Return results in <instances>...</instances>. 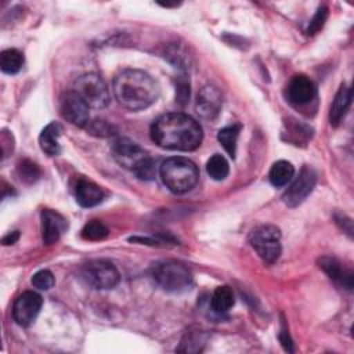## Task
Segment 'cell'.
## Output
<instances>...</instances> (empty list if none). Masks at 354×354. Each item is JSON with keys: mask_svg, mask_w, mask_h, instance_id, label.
Masks as SVG:
<instances>
[{"mask_svg": "<svg viewBox=\"0 0 354 354\" xmlns=\"http://www.w3.org/2000/svg\"><path fill=\"white\" fill-rule=\"evenodd\" d=\"M152 141L165 149L195 151L203 138L201 124L183 112L160 115L151 126Z\"/></svg>", "mask_w": 354, "mask_h": 354, "instance_id": "obj_1", "label": "cell"}, {"mask_svg": "<svg viewBox=\"0 0 354 354\" xmlns=\"http://www.w3.org/2000/svg\"><path fill=\"white\" fill-rule=\"evenodd\" d=\"M112 91L122 106L129 111H141L156 101L159 86L144 71L124 69L115 76Z\"/></svg>", "mask_w": 354, "mask_h": 354, "instance_id": "obj_2", "label": "cell"}, {"mask_svg": "<svg viewBox=\"0 0 354 354\" xmlns=\"http://www.w3.org/2000/svg\"><path fill=\"white\" fill-rule=\"evenodd\" d=\"M159 174L162 183L173 194H185L191 191L199 180L196 165L183 156L166 159L159 167Z\"/></svg>", "mask_w": 354, "mask_h": 354, "instance_id": "obj_3", "label": "cell"}, {"mask_svg": "<svg viewBox=\"0 0 354 354\" xmlns=\"http://www.w3.org/2000/svg\"><path fill=\"white\" fill-rule=\"evenodd\" d=\"M151 275L159 288L170 293L187 292L194 283L191 271L177 261H163L155 264Z\"/></svg>", "mask_w": 354, "mask_h": 354, "instance_id": "obj_4", "label": "cell"}, {"mask_svg": "<svg viewBox=\"0 0 354 354\" xmlns=\"http://www.w3.org/2000/svg\"><path fill=\"white\" fill-rule=\"evenodd\" d=\"M249 241L256 253L266 261L274 263L281 254V231L272 224H261L252 230Z\"/></svg>", "mask_w": 354, "mask_h": 354, "instance_id": "obj_5", "label": "cell"}, {"mask_svg": "<svg viewBox=\"0 0 354 354\" xmlns=\"http://www.w3.org/2000/svg\"><path fill=\"white\" fill-rule=\"evenodd\" d=\"M73 90L83 98V101L94 109L105 108L111 101L108 86L101 76L95 73H84L76 79Z\"/></svg>", "mask_w": 354, "mask_h": 354, "instance_id": "obj_6", "label": "cell"}, {"mask_svg": "<svg viewBox=\"0 0 354 354\" xmlns=\"http://www.w3.org/2000/svg\"><path fill=\"white\" fill-rule=\"evenodd\" d=\"M80 272L83 279L94 289H112L120 279L118 268L108 260H91L82 266Z\"/></svg>", "mask_w": 354, "mask_h": 354, "instance_id": "obj_7", "label": "cell"}, {"mask_svg": "<svg viewBox=\"0 0 354 354\" xmlns=\"http://www.w3.org/2000/svg\"><path fill=\"white\" fill-rule=\"evenodd\" d=\"M112 156L122 167L134 171L149 155L133 140L127 137H119L113 141Z\"/></svg>", "mask_w": 354, "mask_h": 354, "instance_id": "obj_8", "label": "cell"}, {"mask_svg": "<svg viewBox=\"0 0 354 354\" xmlns=\"http://www.w3.org/2000/svg\"><path fill=\"white\" fill-rule=\"evenodd\" d=\"M317 174L314 169H311L310 166H303L299 171V176L282 195V201L290 207L299 206L313 192Z\"/></svg>", "mask_w": 354, "mask_h": 354, "instance_id": "obj_9", "label": "cell"}, {"mask_svg": "<svg viewBox=\"0 0 354 354\" xmlns=\"http://www.w3.org/2000/svg\"><path fill=\"white\" fill-rule=\"evenodd\" d=\"M88 109L90 106L75 90L65 91L59 98L61 116L73 126L83 127L88 123Z\"/></svg>", "mask_w": 354, "mask_h": 354, "instance_id": "obj_10", "label": "cell"}, {"mask_svg": "<svg viewBox=\"0 0 354 354\" xmlns=\"http://www.w3.org/2000/svg\"><path fill=\"white\" fill-rule=\"evenodd\" d=\"M43 299L39 293L28 290L19 295L12 306V318L19 326H29L39 315Z\"/></svg>", "mask_w": 354, "mask_h": 354, "instance_id": "obj_11", "label": "cell"}, {"mask_svg": "<svg viewBox=\"0 0 354 354\" xmlns=\"http://www.w3.org/2000/svg\"><path fill=\"white\" fill-rule=\"evenodd\" d=\"M223 100L220 91L213 86H203L196 97V113L205 120H213L221 111Z\"/></svg>", "mask_w": 354, "mask_h": 354, "instance_id": "obj_12", "label": "cell"}, {"mask_svg": "<svg viewBox=\"0 0 354 354\" xmlns=\"http://www.w3.org/2000/svg\"><path fill=\"white\" fill-rule=\"evenodd\" d=\"M315 84L304 75L293 76L286 87V98L296 106L310 104L315 98Z\"/></svg>", "mask_w": 354, "mask_h": 354, "instance_id": "obj_13", "label": "cell"}, {"mask_svg": "<svg viewBox=\"0 0 354 354\" xmlns=\"http://www.w3.org/2000/svg\"><path fill=\"white\" fill-rule=\"evenodd\" d=\"M40 217H41V238L44 245L55 243L68 228L66 218L62 214L50 209H44Z\"/></svg>", "mask_w": 354, "mask_h": 354, "instance_id": "obj_14", "label": "cell"}, {"mask_svg": "<svg viewBox=\"0 0 354 354\" xmlns=\"http://www.w3.org/2000/svg\"><path fill=\"white\" fill-rule=\"evenodd\" d=\"M75 195L76 201L80 206L83 207H93L97 206L102 202L104 199V192L102 189L87 180H80L75 188Z\"/></svg>", "mask_w": 354, "mask_h": 354, "instance_id": "obj_15", "label": "cell"}, {"mask_svg": "<svg viewBox=\"0 0 354 354\" xmlns=\"http://www.w3.org/2000/svg\"><path fill=\"white\" fill-rule=\"evenodd\" d=\"M319 267L328 274V277L340 285L346 286L348 290L353 288V272L350 270H344L342 264L330 256H324L319 259Z\"/></svg>", "mask_w": 354, "mask_h": 354, "instance_id": "obj_16", "label": "cell"}, {"mask_svg": "<svg viewBox=\"0 0 354 354\" xmlns=\"http://www.w3.org/2000/svg\"><path fill=\"white\" fill-rule=\"evenodd\" d=\"M351 104V90L346 84H342L337 90L329 111V122L332 126H337L346 116Z\"/></svg>", "mask_w": 354, "mask_h": 354, "instance_id": "obj_17", "label": "cell"}, {"mask_svg": "<svg viewBox=\"0 0 354 354\" xmlns=\"http://www.w3.org/2000/svg\"><path fill=\"white\" fill-rule=\"evenodd\" d=\"M59 136H61V126L55 122L48 123L39 136V144L41 151L48 156L59 155L61 152V145L58 141Z\"/></svg>", "mask_w": 354, "mask_h": 354, "instance_id": "obj_18", "label": "cell"}, {"mask_svg": "<svg viewBox=\"0 0 354 354\" xmlns=\"http://www.w3.org/2000/svg\"><path fill=\"white\" fill-rule=\"evenodd\" d=\"M295 176V167L288 160H278L275 162L268 173L270 183L274 187H283L286 185Z\"/></svg>", "mask_w": 354, "mask_h": 354, "instance_id": "obj_19", "label": "cell"}, {"mask_svg": "<svg viewBox=\"0 0 354 354\" xmlns=\"http://www.w3.org/2000/svg\"><path fill=\"white\" fill-rule=\"evenodd\" d=\"M235 303L234 293L230 286H218L212 295L210 307L216 314L227 313Z\"/></svg>", "mask_w": 354, "mask_h": 354, "instance_id": "obj_20", "label": "cell"}, {"mask_svg": "<svg viewBox=\"0 0 354 354\" xmlns=\"http://www.w3.org/2000/svg\"><path fill=\"white\" fill-rule=\"evenodd\" d=\"M24 66V55L15 48H7L0 55V68L7 75L18 73Z\"/></svg>", "mask_w": 354, "mask_h": 354, "instance_id": "obj_21", "label": "cell"}, {"mask_svg": "<svg viewBox=\"0 0 354 354\" xmlns=\"http://www.w3.org/2000/svg\"><path fill=\"white\" fill-rule=\"evenodd\" d=\"M239 131H241L239 124H230L223 127L217 133L218 142L223 145V148L231 158H235V153H236V141H238Z\"/></svg>", "mask_w": 354, "mask_h": 354, "instance_id": "obj_22", "label": "cell"}, {"mask_svg": "<svg viewBox=\"0 0 354 354\" xmlns=\"http://www.w3.org/2000/svg\"><path fill=\"white\" fill-rule=\"evenodd\" d=\"M206 171L214 181L224 180L230 173L227 159L220 153H214L206 163Z\"/></svg>", "mask_w": 354, "mask_h": 354, "instance_id": "obj_23", "label": "cell"}, {"mask_svg": "<svg viewBox=\"0 0 354 354\" xmlns=\"http://www.w3.org/2000/svg\"><path fill=\"white\" fill-rule=\"evenodd\" d=\"M106 225L100 220H91L84 224L82 230V238L86 241H101L108 236Z\"/></svg>", "mask_w": 354, "mask_h": 354, "instance_id": "obj_24", "label": "cell"}, {"mask_svg": "<svg viewBox=\"0 0 354 354\" xmlns=\"http://www.w3.org/2000/svg\"><path fill=\"white\" fill-rule=\"evenodd\" d=\"M18 176L24 183L32 184L40 177V169L37 167L36 163H33L28 159H24L18 165Z\"/></svg>", "mask_w": 354, "mask_h": 354, "instance_id": "obj_25", "label": "cell"}, {"mask_svg": "<svg viewBox=\"0 0 354 354\" xmlns=\"http://www.w3.org/2000/svg\"><path fill=\"white\" fill-rule=\"evenodd\" d=\"M87 131L93 136L97 137H109L115 134V129L112 124H109L108 122L102 120V119H94V120H88V123L86 124Z\"/></svg>", "mask_w": 354, "mask_h": 354, "instance_id": "obj_26", "label": "cell"}, {"mask_svg": "<svg viewBox=\"0 0 354 354\" xmlns=\"http://www.w3.org/2000/svg\"><path fill=\"white\" fill-rule=\"evenodd\" d=\"M30 282H32L33 288H36L39 290H48V289H51L54 286L55 278H54L51 271L40 270L36 274H33Z\"/></svg>", "mask_w": 354, "mask_h": 354, "instance_id": "obj_27", "label": "cell"}, {"mask_svg": "<svg viewBox=\"0 0 354 354\" xmlns=\"http://www.w3.org/2000/svg\"><path fill=\"white\" fill-rule=\"evenodd\" d=\"M137 178L140 180H144V181H151L153 180L155 174H156V167H155V162L152 158H147L134 171H133Z\"/></svg>", "mask_w": 354, "mask_h": 354, "instance_id": "obj_28", "label": "cell"}, {"mask_svg": "<svg viewBox=\"0 0 354 354\" xmlns=\"http://www.w3.org/2000/svg\"><path fill=\"white\" fill-rule=\"evenodd\" d=\"M328 18V8L326 7H319L315 12V15L313 17V19L310 21L308 24V28H307V35H314L317 33L325 24Z\"/></svg>", "mask_w": 354, "mask_h": 354, "instance_id": "obj_29", "label": "cell"}, {"mask_svg": "<svg viewBox=\"0 0 354 354\" xmlns=\"http://www.w3.org/2000/svg\"><path fill=\"white\" fill-rule=\"evenodd\" d=\"M189 100V82L185 79V76L178 77V82L176 84V101L181 105H185Z\"/></svg>", "mask_w": 354, "mask_h": 354, "instance_id": "obj_30", "label": "cell"}, {"mask_svg": "<svg viewBox=\"0 0 354 354\" xmlns=\"http://www.w3.org/2000/svg\"><path fill=\"white\" fill-rule=\"evenodd\" d=\"M279 340H281L282 346L285 347V350H288V351H293V348H292V340H290V337H289V333H288L285 329H282V330H281Z\"/></svg>", "mask_w": 354, "mask_h": 354, "instance_id": "obj_31", "label": "cell"}, {"mask_svg": "<svg viewBox=\"0 0 354 354\" xmlns=\"http://www.w3.org/2000/svg\"><path fill=\"white\" fill-rule=\"evenodd\" d=\"M18 238H19V232H18V231H12V232L7 234V235L3 238V243H4V245H12V243H15V242L18 241Z\"/></svg>", "mask_w": 354, "mask_h": 354, "instance_id": "obj_32", "label": "cell"}]
</instances>
